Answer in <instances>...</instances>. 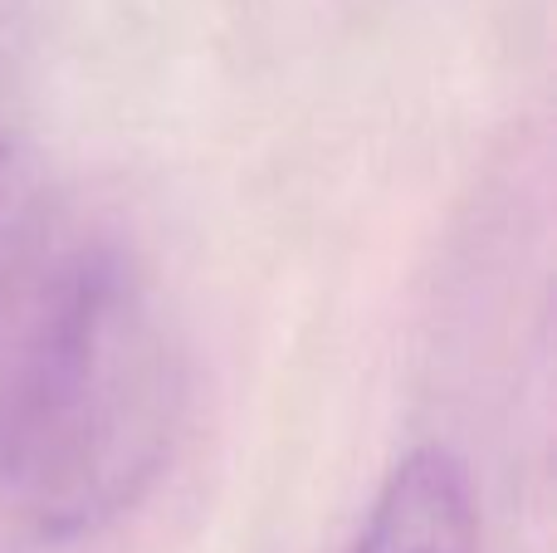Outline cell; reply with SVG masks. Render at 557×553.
I'll return each instance as SVG.
<instances>
[{
  "instance_id": "obj_3",
  "label": "cell",
  "mask_w": 557,
  "mask_h": 553,
  "mask_svg": "<svg viewBox=\"0 0 557 553\" xmlns=\"http://www.w3.org/2000/svg\"><path fill=\"white\" fill-rule=\"evenodd\" d=\"M5 167H10V157H5V143H0V186H5Z\"/></svg>"
},
{
  "instance_id": "obj_2",
  "label": "cell",
  "mask_w": 557,
  "mask_h": 553,
  "mask_svg": "<svg viewBox=\"0 0 557 553\" xmlns=\"http://www.w3.org/2000/svg\"><path fill=\"white\" fill-rule=\"evenodd\" d=\"M352 553H480V509L460 456L421 446L386 476Z\"/></svg>"
},
{
  "instance_id": "obj_1",
  "label": "cell",
  "mask_w": 557,
  "mask_h": 553,
  "mask_svg": "<svg viewBox=\"0 0 557 553\" xmlns=\"http://www.w3.org/2000/svg\"><path fill=\"white\" fill-rule=\"evenodd\" d=\"M176 353L117 255L78 260L0 378V495L49 539L123 515L176 427Z\"/></svg>"
}]
</instances>
